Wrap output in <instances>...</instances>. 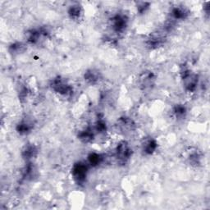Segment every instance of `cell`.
Segmentation results:
<instances>
[{
  "label": "cell",
  "instance_id": "cell-3",
  "mask_svg": "<svg viewBox=\"0 0 210 210\" xmlns=\"http://www.w3.org/2000/svg\"><path fill=\"white\" fill-rule=\"evenodd\" d=\"M155 148H156V143H155V141H152V140H150V141H148L145 145H144V149L147 153H152V152H154V150H155Z\"/></svg>",
  "mask_w": 210,
  "mask_h": 210
},
{
  "label": "cell",
  "instance_id": "cell-4",
  "mask_svg": "<svg viewBox=\"0 0 210 210\" xmlns=\"http://www.w3.org/2000/svg\"><path fill=\"white\" fill-rule=\"evenodd\" d=\"M100 159H101V158H100V155L96 154H91L90 156L89 157V161L90 162L91 165L99 164L100 162Z\"/></svg>",
  "mask_w": 210,
  "mask_h": 210
},
{
  "label": "cell",
  "instance_id": "cell-2",
  "mask_svg": "<svg viewBox=\"0 0 210 210\" xmlns=\"http://www.w3.org/2000/svg\"><path fill=\"white\" fill-rule=\"evenodd\" d=\"M130 149L125 142L120 144L117 147V157L120 159H126L130 156Z\"/></svg>",
  "mask_w": 210,
  "mask_h": 210
},
{
  "label": "cell",
  "instance_id": "cell-5",
  "mask_svg": "<svg viewBox=\"0 0 210 210\" xmlns=\"http://www.w3.org/2000/svg\"><path fill=\"white\" fill-rule=\"evenodd\" d=\"M80 13V8H79L78 6L72 7V8H71V10H70V14H71L72 17H74V18H77V17H79Z\"/></svg>",
  "mask_w": 210,
  "mask_h": 210
},
{
  "label": "cell",
  "instance_id": "cell-1",
  "mask_svg": "<svg viewBox=\"0 0 210 210\" xmlns=\"http://www.w3.org/2000/svg\"><path fill=\"white\" fill-rule=\"evenodd\" d=\"M87 167L83 163H78L74 166L72 173H73L74 178L78 182H81L85 180L86 177Z\"/></svg>",
  "mask_w": 210,
  "mask_h": 210
}]
</instances>
